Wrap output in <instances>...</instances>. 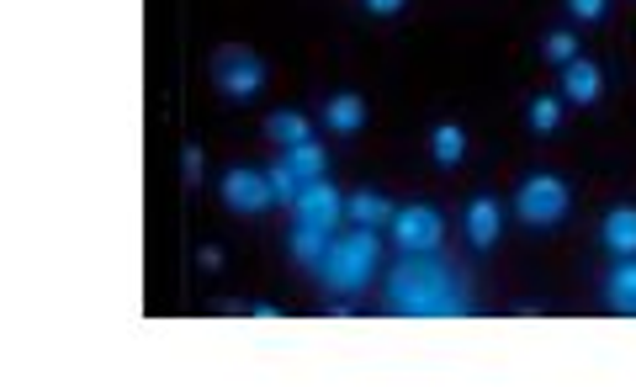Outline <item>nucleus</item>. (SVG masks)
Listing matches in <instances>:
<instances>
[{"instance_id": "4", "label": "nucleus", "mask_w": 636, "mask_h": 387, "mask_svg": "<svg viewBox=\"0 0 636 387\" xmlns=\"http://www.w3.org/2000/svg\"><path fill=\"white\" fill-rule=\"evenodd\" d=\"M212 85H218L229 101H250V96H261V85H265L261 54H250V49H239V43L218 49V54H212Z\"/></svg>"}, {"instance_id": "20", "label": "nucleus", "mask_w": 636, "mask_h": 387, "mask_svg": "<svg viewBox=\"0 0 636 387\" xmlns=\"http://www.w3.org/2000/svg\"><path fill=\"white\" fill-rule=\"evenodd\" d=\"M541 54L552 58V64H573V58H579V37H573V32H547Z\"/></svg>"}, {"instance_id": "7", "label": "nucleus", "mask_w": 636, "mask_h": 387, "mask_svg": "<svg viewBox=\"0 0 636 387\" xmlns=\"http://www.w3.org/2000/svg\"><path fill=\"white\" fill-rule=\"evenodd\" d=\"M297 223H314V228H340V213H344V196L329 186V181H314V186H303V196H297Z\"/></svg>"}, {"instance_id": "23", "label": "nucleus", "mask_w": 636, "mask_h": 387, "mask_svg": "<svg viewBox=\"0 0 636 387\" xmlns=\"http://www.w3.org/2000/svg\"><path fill=\"white\" fill-rule=\"evenodd\" d=\"M403 6H409V0H367V11H371V17H398Z\"/></svg>"}, {"instance_id": "8", "label": "nucleus", "mask_w": 636, "mask_h": 387, "mask_svg": "<svg viewBox=\"0 0 636 387\" xmlns=\"http://www.w3.org/2000/svg\"><path fill=\"white\" fill-rule=\"evenodd\" d=\"M562 96H568L573 107H594V101L605 96V75H600V64H594V58H573V64H562Z\"/></svg>"}, {"instance_id": "18", "label": "nucleus", "mask_w": 636, "mask_h": 387, "mask_svg": "<svg viewBox=\"0 0 636 387\" xmlns=\"http://www.w3.org/2000/svg\"><path fill=\"white\" fill-rule=\"evenodd\" d=\"M556 122H562V101L556 96H536L530 101V128L536 133H556Z\"/></svg>"}, {"instance_id": "9", "label": "nucleus", "mask_w": 636, "mask_h": 387, "mask_svg": "<svg viewBox=\"0 0 636 387\" xmlns=\"http://www.w3.org/2000/svg\"><path fill=\"white\" fill-rule=\"evenodd\" d=\"M499 228H504L499 202H494V196H473V202H467V245L494 249L499 245Z\"/></svg>"}, {"instance_id": "21", "label": "nucleus", "mask_w": 636, "mask_h": 387, "mask_svg": "<svg viewBox=\"0 0 636 387\" xmlns=\"http://www.w3.org/2000/svg\"><path fill=\"white\" fill-rule=\"evenodd\" d=\"M202 175H208L202 143H186V149H181V181H186V186H202Z\"/></svg>"}, {"instance_id": "15", "label": "nucleus", "mask_w": 636, "mask_h": 387, "mask_svg": "<svg viewBox=\"0 0 636 387\" xmlns=\"http://www.w3.org/2000/svg\"><path fill=\"white\" fill-rule=\"evenodd\" d=\"M324 122H329V133H361L367 128V101L356 90H340V96H329Z\"/></svg>"}, {"instance_id": "1", "label": "nucleus", "mask_w": 636, "mask_h": 387, "mask_svg": "<svg viewBox=\"0 0 636 387\" xmlns=\"http://www.w3.org/2000/svg\"><path fill=\"white\" fill-rule=\"evenodd\" d=\"M388 303L403 319H462L467 313V287L456 281L446 260H435V249L403 255L388 271Z\"/></svg>"}, {"instance_id": "10", "label": "nucleus", "mask_w": 636, "mask_h": 387, "mask_svg": "<svg viewBox=\"0 0 636 387\" xmlns=\"http://www.w3.org/2000/svg\"><path fill=\"white\" fill-rule=\"evenodd\" d=\"M329 245H335V234H329V228H314V223H292L287 249H292V260H297V266L318 271V266H324V255H329Z\"/></svg>"}, {"instance_id": "3", "label": "nucleus", "mask_w": 636, "mask_h": 387, "mask_svg": "<svg viewBox=\"0 0 636 387\" xmlns=\"http://www.w3.org/2000/svg\"><path fill=\"white\" fill-rule=\"evenodd\" d=\"M568 202H573L568 181L541 170V175H526V181H520V192H515V218L526 223V228H556V223L568 218Z\"/></svg>"}, {"instance_id": "13", "label": "nucleus", "mask_w": 636, "mask_h": 387, "mask_svg": "<svg viewBox=\"0 0 636 387\" xmlns=\"http://www.w3.org/2000/svg\"><path fill=\"white\" fill-rule=\"evenodd\" d=\"M600 245L610 255H636V207H610L600 223Z\"/></svg>"}, {"instance_id": "17", "label": "nucleus", "mask_w": 636, "mask_h": 387, "mask_svg": "<svg viewBox=\"0 0 636 387\" xmlns=\"http://www.w3.org/2000/svg\"><path fill=\"white\" fill-rule=\"evenodd\" d=\"M265 133L282 143V149H292V143L314 139V122H308L303 111H271V117H265Z\"/></svg>"}, {"instance_id": "16", "label": "nucleus", "mask_w": 636, "mask_h": 387, "mask_svg": "<svg viewBox=\"0 0 636 387\" xmlns=\"http://www.w3.org/2000/svg\"><path fill=\"white\" fill-rule=\"evenodd\" d=\"M430 154H435V165H462L467 160V128H456V122H441L435 133H430Z\"/></svg>"}, {"instance_id": "2", "label": "nucleus", "mask_w": 636, "mask_h": 387, "mask_svg": "<svg viewBox=\"0 0 636 387\" xmlns=\"http://www.w3.org/2000/svg\"><path fill=\"white\" fill-rule=\"evenodd\" d=\"M377 260H382L377 228H356V234H340V239L329 245L318 277H324V287H329L335 298H340V292H361V287L377 277Z\"/></svg>"}, {"instance_id": "14", "label": "nucleus", "mask_w": 636, "mask_h": 387, "mask_svg": "<svg viewBox=\"0 0 636 387\" xmlns=\"http://www.w3.org/2000/svg\"><path fill=\"white\" fill-rule=\"evenodd\" d=\"M282 165H287L303 186H314V181H324V170H329V154H324V143L303 139V143H292L287 154H282Z\"/></svg>"}, {"instance_id": "11", "label": "nucleus", "mask_w": 636, "mask_h": 387, "mask_svg": "<svg viewBox=\"0 0 636 387\" xmlns=\"http://www.w3.org/2000/svg\"><path fill=\"white\" fill-rule=\"evenodd\" d=\"M605 303L615 313H636V255H615L605 277Z\"/></svg>"}, {"instance_id": "19", "label": "nucleus", "mask_w": 636, "mask_h": 387, "mask_svg": "<svg viewBox=\"0 0 636 387\" xmlns=\"http://www.w3.org/2000/svg\"><path fill=\"white\" fill-rule=\"evenodd\" d=\"M265 175H271V192H276V202H282V207H297V196H303V181H297L287 165H271Z\"/></svg>"}, {"instance_id": "12", "label": "nucleus", "mask_w": 636, "mask_h": 387, "mask_svg": "<svg viewBox=\"0 0 636 387\" xmlns=\"http://www.w3.org/2000/svg\"><path fill=\"white\" fill-rule=\"evenodd\" d=\"M393 202L388 196H377V192H350L344 196V218L356 223V228H388L393 223Z\"/></svg>"}, {"instance_id": "6", "label": "nucleus", "mask_w": 636, "mask_h": 387, "mask_svg": "<svg viewBox=\"0 0 636 387\" xmlns=\"http://www.w3.org/2000/svg\"><path fill=\"white\" fill-rule=\"evenodd\" d=\"M218 196H223V207H234V213H244V218H261L265 207L276 202V192H271V175H265V170H250V165L223 170Z\"/></svg>"}, {"instance_id": "22", "label": "nucleus", "mask_w": 636, "mask_h": 387, "mask_svg": "<svg viewBox=\"0 0 636 387\" xmlns=\"http://www.w3.org/2000/svg\"><path fill=\"white\" fill-rule=\"evenodd\" d=\"M568 11H573V22H605L610 0H568Z\"/></svg>"}, {"instance_id": "24", "label": "nucleus", "mask_w": 636, "mask_h": 387, "mask_svg": "<svg viewBox=\"0 0 636 387\" xmlns=\"http://www.w3.org/2000/svg\"><path fill=\"white\" fill-rule=\"evenodd\" d=\"M197 260H202V271H223V249H218V245H202Z\"/></svg>"}, {"instance_id": "5", "label": "nucleus", "mask_w": 636, "mask_h": 387, "mask_svg": "<svg viewBox=\"0 0 636 387\" xmlns=\"http://www.w3.org/2000/svg\"><path fill=\"white\" fill-rule=\"evenodd\" d=\"M393 245L403 249V255H424V249H441V239H446V218L430 207V202H414V207H398L393 213Z\"/></svg>"}]
</instances>
